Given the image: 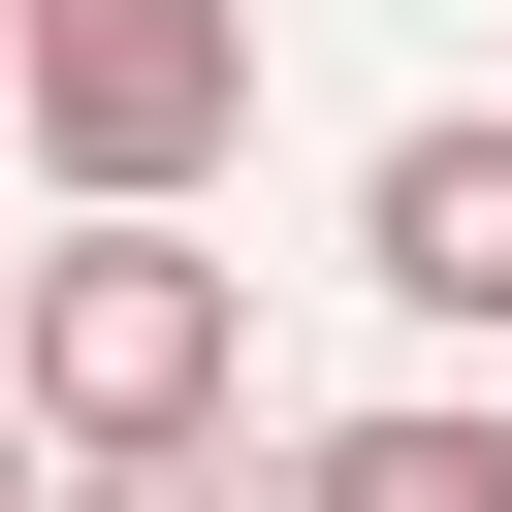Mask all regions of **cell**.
<instances>
[{"label": "cell", "instance_id": "obj_6", "mask_svg": "<svg viewBox=\"0 0 512 512\" xmlns=\"http://www.w3.org/2000/svg\"><path fill=\"white\" fill-rule=\"evenodd\" d=\"M64 512H224V480H64Z\"/></svg>", "mask_w": 512, "mask_h": 512}, {"label": "cell", "instance_id": "obj_2", "mask_svg": "<svg viewBox=\"0 0 512 512\" xmlns=\"http://www.w3.org/2000/svg\"><path fill=\"white\" fill-rule=\"evenodd\" d=\"M0 128L64 224H192L256 160V0H0Z\"/></svg>", "mask_w": 512, "mask_h": 512}, {"label": "cell", "instance_id": "obj_4", "mask_svg": "<svg viewBox=\"0 0 512 512\" xmlns=\"http://www.w3.org/2000/svg\"><path fill=\"white\" fill-rule=\"evenodd\" d=\"M288 512H512V416H480V384H384V416L288 448Z\"/></svg>", "mask_w": 512, "mask_h": 512}, {"label": "cell", "instance_id": "obj_3", "mask_svg": "<svg viewBox=\"0 0 512 512\" xmlns=\"http://www.w3.org/2000/svg\"><path fill=\"white\" fill-rule=\"evenodd\" d=\"M352 288H384V320H448V352L512 320V96H448V128H384V160H352Z\"/></svg>", "mask_w": 512, "mask_h": 512}, {"label": "cell", "instance_id": "obj_7", "mask_svg": "<svg viewBox=\"0 0 512 512\" xmlns=\"http://www.w3.org/2000/svg\"><path fill=\"white\" fill-rule=\"evenodd\" d=\"M0 320H32V256H0Z\"/></svg>", "mask_w": 512, "mask_h": 512}, {"label": "cell", "instance_id": "obj_5", "mask_svg": "<svg viewBox=\"0 0 512 512\" xmlns=\"http://www.w3.org/2000/svg\"><path fill=\"white\" fill-rule=\"evenodd\" d=\"M0 512H64V448H32V384H0Z\"/></svg>", "mask_w": 512, "mask_h": 512}, {"label": "cell", "instance_id": "obj_1", "mask_svg": "<svg viewBox=\"0 0 512 512\" xmlns=\"http://www.w3.org/2000/svg\"><path fill=\"white\" fill-rule=\"evenodd\" d=\"M0 384H32L64 480H224V416H256V288H224L192 224H64L32 320H0Z\"/></svg>", "mask_w": 512, "mask_h": 512}]
</instances>
